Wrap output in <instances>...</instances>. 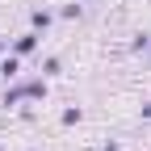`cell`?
<instances>
[{"mask_svg":"<svg viewBox=\"0 0 151 151\" xmlns=\"http://www.w3.org/2000/svg\"><path fill=\"white\" fill-rule=\"evenodd\" d=\"M42 97H46V84H42V80H25V84H13V88H4V105L42 101Z\"/></svg>","mask_w":151,"mask_h":151,"instance_id":"6da1fadb","label":"cell"},{"mask_svg":"<svg viewBox=\"0 0 151 151\" xmlns=\"http://www.w3.org/2000/svg\"><path fill=\"white\" fill-rule=\"evenodd\" d=\"M38 46H42V29H29V34H21V38H13V42H9V50L17 55V59H25V55H34Z\"/></svg>","mask_w":151,"mask_h":151,"instance_id":"7a4b0ae2","label":"cell"},{"mask_svg":"<svg viewBox=\"0 0 151 151\" xmlns=\"http://www.w3.org/2000/svg\"><path fill=\"white\" fill-rule=\"evenodd\" d=\"M0 76H4V84H13V80H17V76H21V59H17V55H13V50L4 55V59H0Z\"/></svg>","mask_w":151,"mask_h":151,"instance_id":"3957f363","label":"cell"},{"mask_svg":"<svg viewBox=\"0 0 151 151\" xmlns=\"http://www.w3.org/2000/svg\"><path fill=\"white\" fill-rule=\"evenodd\" d=\"M50 21H55V13H50V9H34V13H29V25H34V29H42V34L50 29Z\"/></svg>","mask_w":151,"mask_h":151,"instance_id":"277c9868","label":"cell"},{"mask_svg":"<svg viewBox=\"0 0 151 151\" xmlns=\"http://www.w3.org/2000/svg\"><path fill=\"white\" fill-rule=\"evenodd\" d=\"M59 17H67V21H80V17H84V0H71V4H63Z\"/></svg>","mask_w":151,"mask_h":151,"instance_id":"5b68a950","label":"cell"},{"mask_svg":"<svg viewBox=\"0 0 151 151\" xmlns=\"http://www.w3.org/2000/svg\"><path fill=\"white\" fill-rule=\"evenodd\" d=\"M80 118H84V109H80V105H71V109H63V126H76Z\"/></svg>","mask_w":151,"mask_h":151,"instance_id":"8992f818","label":"cell"},{"mask_svg":"<svg viewBox=\"0 0 151 151\" xmlns=\"http://www.w3.org/2000/svg\"><path fill=\"white\" fill-rule=\"evenodd\" d=\"M147 46H151V34H134V42H130V50H139V55H143Z\"/></svg>","mask_w":151,"mask_h":151,"instance_id":"52a82bcc","label":"cell"},{"mask_svg":"<svg viewBox=\"0 0 151 151\" xmlns=\"http://www.w3.org/2000/svg\"><path fill=\"white\" fill-rule=\"evenodd\" d=\"M42 76H59V59H55V55L42 59Z\"/></svg>","mask_w":151,"mask_h":151,"instance_id":"ba28073f","label":"cell"},{"mask_svg":"<svg viewBox=\"0 0 151 151\" xmlns=\"http://www.w3.org/2000/svg\"><path fill=\"white\" fill-rule=\"evenodd\" d=\"M4 55H9V38H0V59H4Z\"/></svg>","mask_w":151,"mask_h":151,"instance_id":"9c48e42d","label":"cell"},{"mask_svg":"<svg viewBox=\"0 0 151 151\" xmlns=\"http://www.w3.org/2000/svg\"><path fill=\"white\" fill-rule=\"evenodd\" d=\"M143 122H151V101H147V105H143Z\"/></svg>","mask_w":151,"mask_h":151,"instance_id":"30bf717a","label":"cell"},{"mask_svg":"<svg viewBox=\"0 0 151 151\" xmlns=\"http://www.w3.org/2000/svg\"><path fill=\"white\" fill-rule=\"evenodd\" d=\"M101 151H122V147H118V143H113V139H109V143H105V147H101Z\"/></svg>","mask_w":151,"mask_h":151,"instance_id":"8fae6325","label":"cell"},{"mask_svg":"<svg viewBox=\"0 0 151 151\" xmlns=\"http://www.w3.org/2000/svg\"><path fill=\"white\" fill-rule=\"evenodd\" d=\"M147 63H151V46H147Z\"/></svg>","mask_w":151,"mask_h":151,"instance_id":"7c38bea8","label":"cell"},{"mask_svg":"<svg viewBox=\"0 0 151 151\" xmlns=\"http://www.w3.org/2000/svg\"><path fill=\"white\" fill-rule=\"evenodd\" d=\"M0 84H4V76H0Z\"/></svg>","mask_w":151,"mask_h":151,"instance_id":"4fadbf2b","label":"cell"},{"mask_svg":"<svg viewBox=\"0 0 151 151\" xmlns=\"http://www.w3.org/2000/svg\"><path fill=\"white\" fill-rule=\"evenodd\" d=\"M84 4H88V0H84Z\"/></svg>","mask_w":151,"mask_h":151,"instance_id":"5bb4252c","label":"cell"},{"mask_svg":"<svg viewBox=\"0 0 151 151\" xmlns=\"http://www.w3.org/2000/svg\"><path fill=\"white\" fill-rule=\"evenodd\" d=\"M29 151H34V147H29Z\"/></svg>","mask_w":151,"mask_h":151,"instance_id":"9a60e30c","label":"cell"}]
</instances>
